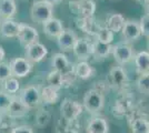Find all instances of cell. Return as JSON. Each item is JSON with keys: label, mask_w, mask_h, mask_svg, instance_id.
Masks as SVG:
<instances>
[{"label": "cell", "mask_w": 149, "mask_h": 133, "mask_svg": "<svg viewBox=\"0 0 149 133\" xmlns=\"http://www.w3.org/2000/svg\"><path fill=\"white\" fill-rule=\"evenodd\" d=\"M13 73H11V69L8 62H1L0 63V82L6 81L7 79L11 78Z\"/></svg>", "instance_id": "32"}, {"label": "cell", "mask_w": 149, "mask_h": 133, "mask_svg": "<svg viewBox=\"0 0 149 133\" xmlns=\"http://www.w3.org/2000/svg\"><path fill=\"white\" fill-rule=\"evenodd\" d=\"M45 2H48L49 5H51V6H54V5H57V3H59L61 0H44Z\"/></svg>", "instance_id": "37"}, {"label": "cell", "mask_w": 149, "mask_h": 133, "mask_svg": "<svg viewBox=\"0 0 149 133\" xmlns=\"http://www.w3.org/2000/svg\"><path fill=\"white\" fill-rule=\"evenodd\" d=\"M113 36H115L113 32L110 31L108 28L104 27V28L98 29V31L96 32V34H95V38L97 40H99L100 42H102V43L111 44L112 40H113Z\"/></svg>", "instance_id": "27"}, {"label": "cell", "mask_w": 149, "mask_h": 133, "mask_svg": "<svg viewBox=\"0 0 149 133\" xmlns=\"http://www.w3.org/2000/svg\"><path fill=\"white\" fill-rule=\"evenodd\" d=\"M52 65H54V70L60 72L61 74L68 73L70 71L74 70V65L70 63L68 58L61 52H58V53L54 54V57H52Z\"/></svg>", "instance_id": "15"}, {"label": "cell", "mask_w": 149, "mask_h": 133, "mask_svg": "<svg viewBox=\"0 0 149 133\" xmlns=\"http://www.w3.org/2000/svg\"><path fill=\"white\" fill-rule=\"evenodd\" d=\"M17 38H18L20 44L26 48L35 42H38L39 33L33 27L27 25V23H20V30H19Z\"/></svg>", "instance_id": "9"}, {"label": "cell", "mask_w": 149, "mask_h": 133, "mask_svg": "<svg viewBox=\"0 0 149 133\" xmlns=\"http://www.w3.org/2000/svg\"><path fill=\"white\" fill-rule=\"evenodd\" d=\"M105 104V98L104 94L100 93L99 91L90 89L85 93L84 101H82V107L90 113H98L102 109Z\"/></svg>", "instance_id": "2"}, {"label": "cell", "mask_w": 149, "mask_h": 133, "mask_svg": "<svg viewBox=\"0 0 149 133\" xmlns=\"http://www.w3.org/2000/svg\"><path fill=\"white\" fill-rule=\"evenodd\" d=\"M78 5L72 3L77 7V12L80 14L81 17H85V18H91L93 17V13L96 10V5L95 2L91 0H81V1H77ZM71 5V3H70Z\"/></svg>", "instance_id": "21"}, {"label": "cell", "mask_w": 149, "mask_h": 133, "mask_svg": "<svg viewBox=\"0 0 149 133\" xmlns=\"http://www.w3.org/2000/svg\"><path fill=\"white\" fill-rule=\"evenodd\" d=\"M47 82L48 85H51L56 89L62 88V74L60 72H58L56 70L49 72V74L47 76Z\"/></svg>", "instance_id": "29"}, {"label": "cell", "mask_w": 149, "mask_h": 133, "mask_svg": "<svg viewBox=\"0 0 149 133\" xmlns=\"http://www.w3.org/2000/svg\"><path fill=\"white\" fill-rule=\"evenodd\" d=\"M93 57L96 59H105L107 58L110 53H111V49L112 45L111 44H107V43H102L100 42L99 40L95 38V40L93 41Z\"/></svg>", "instance_id": "23"}, {"label": "cell", "mask_w": 149, "mask_h": 133, "mask_svg": "<svg viewBox=\"0 0 149 133\" xmlns=\"http://www.w3.org/2000/svg\"><path fill=\"white\" fill-rule=\"evenodd\" d=\"M42 29H44V32L46 36H48L49 38H56V39L65 30L62 22L59 19H57V18H51L47 22H45Z\"/></svg>", "instance_id": "17"}, {"label": "cell", "mask_w": 149, "mask_h": 133, "mask_svg": "<svg viewBox=\"0 0 149 133\" xmlns=\"http://www.w3.org/2000/svg\"><path fill=\"white\" fill-rule=\"evenodd\" d=\"M136 70L139 74L149 72V52L148 51H139L134 57Z\"/></svg>", "instance_id": "20"}, {"label": "cell", "mask_w": 149, "mask_h": 133, "mask_svg": "<svg viewBox=\"0 0 149 133\" xmlns=\"http://www.w3.org/2000/svg\"><path fill=\"white\" fill-rule=\"evenodd\" d=\"M72 51L80 61H86L88 58L93 54V42L87 38H78Z\"/></svg>", "instance_id": "7"}, {"label": "cell", "mask_w": 149, "mask_h": 133, "mask_svg": "<svg viewBox=\"0 0 149 133\" xmlns=\"http://www.w3.org/2000/svg\"><path fill=\"white\" fill-rule=\"evenodd\" d=\"M124 42H132L136 41L137 39L141 36L140 32V27H139V21L136 20H126L124 25V28L121 30Z\"/></svg>", "instance_id": "11"}, {"label": "cell", "mask_w": 149, "mask_h": 133, "mask_svg": "<svg viewBox=\"0 0 149 133\" xmlns=\"http://www.w3.org/2000/svg\"><path fill=\"white\" fill-rule=\"evenodd\" d=\"M145 12L147 16H149V0L145 1Z\"/></svg>", "instance_id": "38"}, {"label": "cell", "mask_w": 149, "mask_h": 133, "mask_svg": "<svg viewBox=\"0 0 149 133\" xmlns=\"http://www.w3.org/2000/svg\"><path fill=\"white\" fill-rule=\"evenodd\" d=\"M30 17L33 22L44 25L49 19L54 18V6L49 5L48 2H45L44 0L35 1L31 6Z\"/></svg>", "instance_id": "1"}, {"label": "cell", "mask_w": 149, "mask_h": 133, "mask_svg": "<svg viewBox=\"0 0 149 133\" xmlns=\"http://www.w3.org/2000/svg\"><path fill=\"white\" fill-rule=\"evenodd\" d=\"M13 95L8 94L3 90L0 89V112L1 113H7L8 109L10 107V103L13 101Z\"/></svg>", "instance_id": "31"}, {"label": "cell", "mask_w": 149, "mask_h": 133, "mask_svg": "<svg viewBox=\"0 0 149 133\" xmlns=\"http://www.w3.org/2000/svg\"><path fill=\"white\" fill-rule=\"evenodd\" d=\"M84 107L80 102L71 100V99H65L60 105V114L65 121H76L77 118L82 113Z\"/></svg>", "instance_id": "4"}, {"label": "cell", "mask_w": 149, "mask_h": 133, "mask_svg": "<svg viewBox=\"0 0 149 133\" xmlns=\"http://www.w3.org/2000/svg\"><path fill=\"white\" fill-rule=\"evenodd\" d=\"M93 72V68L87 61H79L77 64H74V73L77 78H80L81 80H87L91 78Z\"/></svg>", "instance_id": "24"}, {"label": "cell", "mask_w": 149, "mask_h": 133, "mask_svg": "<svg viewBox=\"0 0 149 133\" xmlns=\"http://www.w3.org/2000/svg\"><path fill=\"white\" fill-rule=\"evenodd\" d=\"M77 25L84 32H86L88 34H93L95 36V31H93V25H95L93 17H91V18L81 17L80 19L77 20Z\"/></svg>", "instance_id": "28"}, {"label": "cell", "mask_w": 149, "mask_h": 133, "mask_svg": "<svg viewBox=\"0 0 149 133\" xmlns=\"http://www.w3.org/2000/svg\"><path fill=\"white\" fill-rule=\"evenodd\" d=\"M137 88L143 94H149V72L141 73L137 79Z\"/></svg>", "instance_id": "30"}, {"label": "cell", "mask_w": 149, "mask_h": 133, "mask_svg": "<svg viewBox=\"0 0 149 133\" xmlns=\"http://www.w3.org/2000/svg\"><path fill=\"white\" fill-rule=\"evenodd\" d=\"M3 115H5V114L0 112V124H1V123H2V121H3Z\"/></svg>", "instance_id": "39"}, {"label": "cell", "mask_w": 149, "mask_h": 133, "mask_svg": "<svg viewBox=\"0 0 149 133\" xmlns=\"http://www.w3.org/2000/svg\"><path fill=\"white\" fill-rule=\"evenodd\" d=\"M125 22H126V19L121 13L110 12L107 14V18H106V28H108L113 33H118V32H121Z\"/></svg>", "instance_id": "16"}, {"label": "cell", "mask_w": 149, "mask_h": 133, "mask_svg": "<svg viewBox=\"0 0 149 133\" xmlns=\"http://www.w3.org/2000/svg\"><path fill=\"white\" fill-rule=\"evenodd\" d=\"M19 98L26 107L30 109L37 108L39 103L41 102L40 99V90L36 85H28L22 89L19 93Z\"/></svg>", "instance_id": "6"}, {"label": "cell", "mask_w": 149, "mask_h": 133, "mask_svg": "<svg viewBox=\"0 0 149 133\" xmlns=\"http://www.w3.org/2000/svg\"><path fill=\"white\" fill-rule=\"evenodd\" d=\"M48 54V49L39 41L26 47V59L31 63H38L42 61Z\"/></svg>", "instance_id": "8"}, {"label": "cell", "mask_w": 149, "mask_h": 133, "mask_svg": "<svg viewBox=\"0 0 149 133\" xmlns=\"http://www.w3.org/2000/svg\"><path fill=\"white\" fill-rule=\"evenodd\" d=\"M1 83H2L1 84V90H3L8 94L15 95L20 89V83H19L18 79L15 78V76H11V78L7 79L6 81Z\"/></svg>", "instance_id": "26"}, {"label": "cell", "mask_w": 149, "mask_h": 133, "mask_svg": "<svg viewBox=\"0 0 149 133\" xmlns=\"http://www.w3.org/2000/svg\"><path fill=\"white\" fill-rule=\"evenodd\" d=\"M129 82V78L126 72V70L121 67H113L110 69L107 78V83L109 87L116 89V90H124Z\"/></svg>", "instance_id": "3"}, {"label": "cell", "mask_w": 149, "mask_h": 133, "mask_svg": "<svg viewBox=\"0 0 149 133\" xmlns=\"http://www.w3.org/2000/svg\"><path fill=\"white\" fill-rule=\"evenodd\" d=\"M36 120H37V124L38 125H40V127H44L46 125L50 120V114L47 112V111H45V110H41L39 113L37 114V116H36Z\"/></svg>", "instance_id": "34"}, {"label": "cell", "mask_w": 149, "mask_h": 133, "mask_svg": "<svg viewBox=\"0 0 149 133\" xmlns=\"http://www.w3.org/2000/svg\"><path fill=\"white\" fill-rule=\"evenodd\" d=\"M59 89H56L51 85H46L42 90L40 91V99L44 103L47 104H55L58 99H59V93H58Z\"/></svg>", "instance_id": "22"}, {"label": "cell", "mask_w": 149, "mask_h": 133, "mask_svg": "<svg viewBox=\"0 0 149 133\" xmlns=\"http://www.w3.org/2000/svg\"><path fill=\"white\" fill-rule=\"evenodd\" d=\"M139 27H140V32L141 36L149 39V16L143 14L139 20Z\"/></svg>", "instance_id": "33"}, {"label": "cell", "mask_w": 149, "mask_h": 133, "mask_svg": "<svg viewBox=\"0 0 149 133\" xmlns=\"http://www.w3.org/2000/svg\"><path fill=\"white\" fill-rule=\"evenodd\" d=\"M11 133H33V131L29 125H17L13 129Z\"/></svg>", "instance_id": "35"}, {"label": "cell", "mask_w": 149, "mask_h": 133, "mask_svg": "<svg viewBox=\"0 0 149 133\" xmlns=\"http://www.w3.org/2000/svg\"><path fill=\"white\" fill-rule=\"evenodd\" d=\"M148 49H149V40H148ZM148 52H149V51H148Z\"/></svg>", "instance_id": "41"}, {"label": "cell", "mask_w": 149, "mask_h": 133, "mask_svg": "<svg viewBox=\"0 0 149 133\" xmlns=\"http://www.w3.org/2000/svg\"><path fill=\"white\" fill-rule=\"evenodd\" d=\"M20 30V22L13 19H5L0 22V37L2 38H16Z\"/></svg>", "instance_id": "14"}, {"label": "cell", "mask_w": 149, "mask_h": 133, "mask_svg": "<svg viewBox=\"0 0 149 133\" xmlns=\"http://www.w3.org/2000/svg\"><path fill=\"white\" fill-rule=\"evenodd\" d=\"M77 34L71 29H65L57 38V44L61 51H70L74 49V45L77 41Z\"/></svg>", "instance_id": "13"}, {"label": "cell", "mask_w": 149, "mask_h": 133, "mask_svg": "<svg viewBox=\"0 0 149 133\" xmlns=\"http://www.w3.org/2000/svg\"><path fill=\"white\" fill-rule=\"evenodd\" d=\"M109 124L104 118L96 116L89 121L87 125V133H108Z\"/></svg>", "instance_id": "18"}, {"label": "cell", "mask_w": 149, "mask_h": 133, "mask_svg": "<svg viewBox=\"0 0 149 133\" xmlns=\"http://www.w3.org/2000/svg\"><path fill=\"white\" fill-rule=\"evenodd\" d=\"M30 111V109L28 107H26L22 103V101L20 100L19 95H13V101L10 103V107L7 111V115L10 119H18V118H22L26 114H28V112Z\"/></svg>", "instance_id": "12"}, {"label": "cell", "mask_w": 149, "mask_h": 133, "mask_svg": "<svg viewBox=\"0 0 149 133\" xmlns=\"http://www.w3.org/2000/svg\"><path fill=\"white\" fill-rule=\"evenodd\" d=\"M111 53L116 62L119 65H124V64L128 63L135 57V52H134L132 47L127 42H119V43L113 44Z\"/></svg>", "instance_id": "5"}, {"label": "cell", "mask_w": 149, "mask_h": 133, "mask_svg": "<svg viewBox=\"0 0 149 133\" xmlns=\"http://www.w3.org/2000/svg\"><path fill=\"white\" fill-rule=\"evenodd\" d=\"M17 13V5L15 0H0V18L13 19Z\"/></svg>", "instance_id": "19"}, {"label": "cell", "mask_w": 149, "mask_h": 133, "mask_svg": "<svg viewBox=\"0 0 149 133\" xmlns=\"http://www.w3.org/2000/svg\"><path fill=\"white\" fill-rule=\"evenodd\" d=\"M13 76L15 78H24L28 76L32 70V63L29 62L26 58H13L9 62Z\"/></svg>", "instance_id": "10"}, {"label": "cell", "mask_w": 149, "mask_h": 133, "mask_svg": "<svg viewBox=\"0 0 149 133\" xmlns=\"http://www.w3.org/2000/svg\"><path fill=\"white\" fill-rule=\"evenodd\" d=\"M5 57H6V52H5V50H3V48L0 45V63H1V62H3Z\"/></svg>", "instance_id": "36"}, {"label": "cell", "mask_w": 149, "mask_h": 133, "mask_svg": "<svg viewBox=\"0 0 149 133\" xmlns=\"http://www.w3.org/2000/svg\"><path fill=\"white\" fill-rule=\"evenodd\" d=\"M131 133H149V121L146 118H135L130 122Z\"/></svg>", "instance_id": "25"}, {"label": "cell", "mask_w": 149, "mask_h": 133, "mask_svg": "<svg viewBox=\"0 0 149 133\" xmlns=\"http://www.w3.org/2000/svg\"><path fill=\"white\" fill-rule=\"evenodd\" d=\"M137 1H146V0H137Z\"/></svg>", "instance_id": "40"}]
</instances>
